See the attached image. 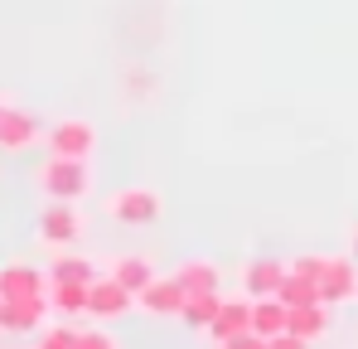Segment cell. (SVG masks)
<instances>
[{"label": "cell", "mask_w": 358, "mask_h": 349, "mask_svg": "<svg viewBox=\"0 0 358 349\" xmlns=\"http://www.w3.org/2000/svg\"><path fill=\"white\" fill-rule=\"evenodd\" d=\"M39 194L49 199H68V204H83L92 194V160H73V156H49L39 174H34Z\"/></svg>", "instance_id": "obj_1"}, {"label": "cell", "mask_w": 358, "mask_h": 349, "mask_svg": "<svg viewBox=\"0 0 358 349\" xmlns=\"http://www.w3.org/2000/svg\"><path fill=\"white\" fill-rule=\"evenodd\" d=\"M34 238L44 242V247H54V252H63V247H78L83 242V233H87V214L78 209V204H68V199H49L44 209H39V224H34Z\"/></svg>", "instance_id": "obj_2"}, {"label": "cell", "mask_w": 358, "mask_h": 349, "mask_svg": "<svg viewBox=\"0 0 358 349\" xmlns=\"http://www.w3.org/2000/svg\"><path fill=\"white\" fill-rule=\"evenodd\" d=\"M49 156H73V160H92L97 156V126L87 116H63L44 131Z\"/></svg>", "instance_id": "obj_3"}, {"label": "cell", "mask_w": 358, "mask_h": 349, "mask_svg": "<svg viewBox=\"0 0 358 349\" xmlns=\"http://www.w3.org/2000/svg\"><path fill=\"white\" fill-rule=\"evenodd\" d=\"M160 189H150V184H131V189H117V194H107V219H117V224H131V228H145V224H155L160 219Z\"/></svg>", "instance_id": "obj_4"}, {"label": "cell", "mask_w": 358, "mask_h": 349, "mask_svg": "<svg viewBox=\"0 0 358 349\" xmlns=\"http://www.w3.org/2000/svg\"><path fill=\"white\" fill-rule=\"evenodd\" d=\"M131 310H141V306H136V291H126L112 272L87 287V320H102V325H107V320L131 315Z\"/></svg>", "instance_id": "obj_5"}, {"label": "cell", "mask_w": 358, "mask_h": 349, "mask_svg": "<svg viewBox=\"0 0 358 349\" xmlns=\"http://www.w3.org/2000/svg\"><path fill=\"white\" fill-rule=\"evenodd\" d=\"M39 141H44V121L29 112V107L5 102V112H0V151L20 156V151H34Z\"/></svg>", "instance_id": "obj_6"}, {"label": "cell", "mask_w": 358, "mask_h": 349, "mask_svg": "<svg viewBox=\"0 0 358 349\" xmlns=\"http://www.w3.org/2000/svg\"><path fill=\"white\" fill-rule=\"evenodd\" d=\"M49 315H54L49 296H24V301H5V310H0V330H10V335H39Z\"/></svg>", "instance_id": "obj_7"}, {"label": "cell", "mask_w": 358, "mask_h": 349, "mask_svg": "<svg viewBox=\"0 0 358 349\" xmlns=\"http://www.w3.org/2000/svg\"><path fill=\"white\" fill-rule=\"evenodd\" d=\"M358 296V272H354V257H329L324 272H320V301L324 306H344Z\"/></svg>", "instance_id": "obj_8"}, {"label": "cell", "mask_w": 358, "mask_h": 349, "mask_svg": "<svg viewBox=\"0 0 358 349\" xmlns=\"http://www.w3.org/2000/svg\"><path fill=\"white\" fill-rule=\"evenodd\" d=\"M0 296H5V301L49 296V272H39V267H29V262H5V267H0Z\"/></svg>", "instance_id": "obj_9"}, {"label": "cell", "mask_w": 358, "mask_h": 349, "mask_svg": "<svg viewBox=\"0 0 358 349\" xmlns=\"http://www.w3.org/2000/svg\"><path fill=\"white\" fill-rule=\"evenodd\" d=\"M286 272H291V262H281V257H252L242 267V287H247V296H276Z\"/></svg>", "instance_id": "obj_10"}, {"label": "cell", "mask_w": 358, "mask_h": 349, "mask_svg": "<svg viewBox=\"0 0 358 349\" xmlns=\"http://www.w3.org/2000/svg\"><path fill=\"white\" fill-rule=\"evenodd\" d=\"M184 287H179V277H155L150 287L136 296V306L145 310V315H179L184 310Z\"/></svg>", "instance_id": "obj_11"}, {"label": "cell", "mask_w": 358, "mask_h": 349, "mask_svg": "<svg viewBox=\"0 0 358 349\" xmlns=\"http://www.w3.org/2000/svg\"><path fill=\"white\" fill-rule=\"evenodd\" d=\"M107 272H112L126 291H136V296H141V291L160 277V272H155V262H150L145 252H121V257H112V262H107Z\"/></svg>", "instance_id": "obj_12"}, {"label": "cell", "mask_w": 358, "mask_h": 349, "mask_svg": "<svg viewBox=\"0 0 358 349\" xmlns=\"http://www.w3.org/2000/svg\"><path fill=\"white\" fill-rule=\"evenodd\" d=\"M252 330H257L262 340L291 330V306H286L281 296H252Z\"/></svg>", "instance_id": "obj_13"}, {"label": "cell", "mask_w": 358, "mask_h": 349, "mask_svg": "<svg viewBox=\"0 0 358 349\" xmlns=\"http://www.w3.org/2000/svg\"><path fill=\"white\" fill-rule=\"evenodd\" d=\"M242 330H252V296H233V301H223L218 320L208 325L213 345H218V340H233V335H242Z\"/></svg>", "instance_id": "obj_14"}, {"label": "cell", "mask_w": 358, "mask_h": 349, "mask_svg": "<svg viewBox=\"0 0 358 349\" xmlns=\"http://www.w3.org/2000/svg\"><path fill=\"white\" fill-rule=\"evenodd\" d=\"M49 282H83V287H92L97 282V262L83 257V252H73V247H63L49 262Z\"/></svg>", "instance_id": "obj_15"}, {"label": "cell", "mask_w": 358, "mask_h": 349, "mask_svg": "<svg viewBox=\"0 0 358 349\" xmlns=\"http://www.w3.org/2000/svg\"><path fill=\"white\" fill-rule=\"evenodd\" d=\"M329 310H334V306H324V301H310V306H291V330H296L300 340L320 345V340L329 335Z\"/></svg>", "instance_id": "obj_16"}, {"label": "cell", "mask_w": 358, "mask_h": 349, "mask_svg": "<svg viewBox=\"0 0 358 349\" xmlns=\"http://www.w3.org/2000/svg\"><path fill=\"white\" fill-rule=\"evenodd\" d=\"M179 287L184 296H208V291H223V277H218V267L213 262H203V257H189V262H179Z\"/></svg>", "instance_id": "obj_17"}, {"label": "cell", "mask_w": 358, "mask_h": 349, "mask_svg": "<svg viewBox=\"0 0 358 349\" xmlns=\"http://www.w3.org/2000/svg\"><path fill=\"white\" fill-rule=\"evenodd\" d=\"M49 306H54V315H63V320L87 315V287L83 282H49Z\"/></svg>", "instance_id": "obj_18"}, {"label": "cell", "mask_w": 358, "mask_h": 349, "mask_svg": "<svg viewBox=\"0 0 358 349\" xmlns=\"http://www.w3.org/2000/svg\"><path fill=\"white\" fill-rule=\"evenodd\" d=\"M218 310H223V291H208V296H189L184 310H179V320L194 325V330H208L218 320Z\"/></svg>", "instance_id": "obj_19"}, {"label": "cell", "mask_w": 358, "mask_h": 349, "mask_svg": "<svg viewBox=\"0 0 358 349\" xmlns=\"http://www.w3.org/2000/svg\"><path fill=\"white\" fill-rule=\"evenodd\" d=\"M73 345H78V325H68V320H54L34 335V349H73Z\"/></svg>", "instance_id": "obj_20"}, {"label": "cell", "mask_w": 358, "mask_h": 349, "mask_svg": "<svg viewBox=\"0 0 358 349\" xmlns=\"http://www.w3.org/2000/svg\"><path fill=\"white\" fill-rule=\"evenodd\" d=\"M286 306H310V301H320V287L315 282H305V277H296V272H286V282H281V291H276Z\"/></svg>", "instance_id": "obj_21"}, {"label": "cell", "mask_w": 358, "mask_h": 349, "mask_svg": "<svg viewBox=\"0 0 358 349\" xmlns=\"http://www.w3.org/2000/svg\"><path fill=\"white\" fill-rule=\"evenodd\" d=\"M324 262H329V257H320V252L310 257V252H305V257H296V262H291V272H296V277H305V282H315V287H320V272H324Z\"/></svg>", "instance_id": "obj_22"}, {"label": "cell", "mask_w": 358, "mask_h": 349, "mask_svg": "<svg viewBox=\"0 0 358 349\" xmlns=\"http://www.w3.org/2000/svg\"><path fill=\"white\" fill-rule=\"evenodd\" d=\"M73 349H117V340H112L102 325H92V330H78V345Z\"/></svg>", "instance_id": "obj_23"}, {"label": "cell", "mask_w": 358, "mask_h": 349, "mask_svg": "<svg viewBox=\"0 0 358 349\" xmlns=\"http://www.w3.org/2000/svg\"><path fill=\"white\" fill-rule=\"evenodd\" d=\"M218 349H266V340H262L257 330H242L233 340H218Z\"/></svg>", "instance_id": "obj_24"}, {"label": "cell", "mask_w": 358, "mask_h": 349, "mask_svg": "<svg viewBox=\"0 0 358 349\" xmlns=\"http://www.w3.org/2000/svg\"><path fill=\"white\" fill-rule=\"evenodd\" d=\"M266 349H310V340H300L296 330H281V335H271Z\"/></svg>", "instance_id": "obj_25"}, {"label": "cell", "mask_w": 358, "mask_h": 349, "mask_svg": "<svg viewBox=\"0 0 358 349\" xmlns=\"http://www.w3.org/2000/svg\"><path fill=\"white\" fill-rule=\"evenodd\" d=\"M349 238H354V252H349V257H354V262H358V228H354V233H349Z\"/></svg>", "instance_id": "obj_26"}, {"label": "cell", "mask_w": 358, "mask_h": 349, "mask_svg": "<svg viewBox=\"0 0 358 349\" xmlns=\"http://www.w3.org/2000/svg\"><path fill=\"white\" fill-rule=\"evenodd\" d=\"M0 310H5V296H0Z\"/></svg>", "instance_id": "obj_27"}, {"label": "cell", "mask_w": 358, "mask_h": 349, "mask_svg": "<svg viewBox=\"0 0 358 349\" xmlns=\"http://www.w3.org/2000/svg\"><path fill=\"white\" fill-rule=\"evenodd\" d=\"M0 112H5V97H0Z\"/></svg>", "instance_id": "obj_28"}]
</instances>
